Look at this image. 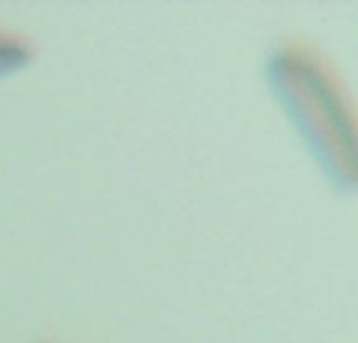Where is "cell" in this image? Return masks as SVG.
Instances as JSON below:
<instances>
[{"mask_svg":"<svg viewBox=\"0 0 358 343\" xmlns=\"http://www.w3.org/2000/svg\"><path fill=\"white\" fill-rule=\"evenodd\" d=\"M268 80L323 172L340 191L357 189V132L334 71L304 46L287 44L268 61Z\"/></svg>","mask_w":358,"mask_h":343,"instance_id":"6da1fadb","label":"cell"},{"mask_svg":"<svg viewBox=\"0 0 358 343\" xmlns=\"http://www.w3.org/2000/svg\"><path fill=\"white\" fill-rule=\"evenodd\" d=\"M31 46L10 34L0 31V78L23 69L31 61Z\"/></svg>","mask_w":358,"mask_h":343,"instance_id":"7a4b0ae2","label":"cell"}]
</instances>
